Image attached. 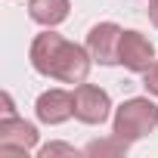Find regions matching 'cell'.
Wrapping results in <instances>:
<instances>
[{
	"label": "cell",
	"mask_w": 158,
	"mask_h": 158,
	"mask_svg": "<svg viewBox=\"0 0 158 158\" xmlns=\"http://www.w3.org/2000/svg\"><path fill=\"white\" fill-rule=\"evenodd\" d=\"M0 99H3V118H13V115H16V109H13V96H10V93H3Z\"/></svg>",
	"instance_id": "cell-13"
},
{
	"label": "cell",
	"mask_w": 158,
	"mask_h": 158,
	"mask_svg": "<svg viewBox=\"0 0 158 158\" xmlns=\"http://www.w3.org/2000/svg\"><path fill=\"white\" fill-rule=\"evenodd\" d=\"M121 65L127 71L146 74L155 65V47H152V40L146 34H139V31H124L121 34Z\"/></svg>",
	"instance_id": "cell-6"
},
{
	"label": "cell",
	"mask_w": 158,
	"mask_h": 158,
	"mask_svg": "<svg viewBox=\"0 0 158 158\" xmlns=\"http://www.w3.org/2000/svg\"><path fill=\"white\" fill-rule=\"evenodd\" d=\"M146 13H149V22L158 28V0H146Z\"/></svg>",
	"instance_id": "cell-12"
},
{
	"label": "cell",
	"mask_w": 158,
	"mask_h": 158,
	"mask_svg": "<svg viewBox=\"0 0 158 158\" xmlns=\"http://www.w3.org/2000/svg\"><path fill=\"white\" fill-rule=\"evenodd\" d=\"M112 99L96 84H77L74 87V118L81 124H102L109 118Z\"/></svg>",
	"instance_id": "cell-4"
},
{
	"label": "cell",
	"mask_w": 158,
	"mask_h": 158,
	"mask_svg": "<svg viewBox=\"0 0 158 158\" xmlns=\"http://www.w3.org/2000/svg\"><path fill=\"white\" fill-rule=\"evenodd\" d=\"M28 59L37 74L62 81V84H84L90 74V65H93V56L87 47H77L50 28L31 40Z\"/></svg>",
	"instance_id": "cell-1"
},
{
	"label": "cell",
	"mask_w": 158,
	"mask_h": 158,
	"mask_svg": "<svg viewBox=\"0 0 158 158\" xmlns=\"http://www.w3.org/2000/svg\"><path fill=\"white\" fill-rule=\"evenodd\" d=\"M158 127V106L149 96H133L124 99L115 109V121H112V133L121 136L124 143H136L143 136H149Z\"/></svg>",
	"instance_id": "cell-2"
},
{
	"label": "cell",
	"mask_w": 158,
	"mask_h": 158,
	"mask_svg": "<svg viewBox=\"0 0 158 158\" xmlns=\"http://www.w3.org/2000/svg\"><path fill=\"white\" fill-rule=\"evenodd\" d=\"M34 112H37V121H44V124H62V121L74 118V93L47 90V93L37 96Z\"/></svg>",
	"instance_id": "cell-7"
},
{
	"label": "cell",
	"mask_w": 158,
	"mask_h": 158,
	"mask_svg": "<svg viewBox=\"0 0 158 158\" xmlns=\"http://www.w3.org/2000/svg\"><path fill=\"white\" fill-rule=\"evenodd\" d=\"M127 146L130 143H124L121 136H115L112 133V139H96V143H90V146H84V155H90V158H96V155H127Z\"/></svg>",
	"instance_id": "cell-9"
},
{
	"label": "cell",
	"mask_w": 158,
	"mask_h": 158,
	"mask_svg": "<svg viewBox=\"0 0 158 158\" xmlns=\"http://www.w3.org/2000/svg\"><path fill=\"white\" fill-rule=\"evenodd\" d=\"M53 155L77 158V155H84V152H77V149H74V146H68V143H50V146H44V149H40V158H53Z\"/></svg>",
	"instance_id": "cell-10"
},
{
	"label": "cell",
	"mask_w": 158,
	"mask_h": 158,
	"mask_svg": "<svg viewBox=\"0 0 158 158\" xmlns=\"http://www.w3.org/2000/svg\"><path fill=\"white\" fill-rule=\"evenodd\" d=\"M121 34L124 28L115 22H99L87 31V50L93 62L99 65H118L121 62Z\"/></svg>",
	"instance_id": "cell-3"
},
{
	"label": "cell",
	"mask_w": 158,
	"mask_h": 158,
	"mask_svg": "<svg viewBox=\"0 0 158 158\" xmlns=\"http://www.w3.org/2000/svg\"><path fill=\"white\" fill-rule=\"evenodd\" d=\"M143 87H146L152 96H158V59H155V65L146 71V81H143Z\"/></svg>",
	"instance_id": "cell-11"
},
{
	"label": "cell",
	"mask_w": 158,
	"mask_h": 158,
	"mask_svg": "<svg viewBox=\"0 0 158 158\" xmlns=\"http://www.w3.org/2000/svg\"><path fill=\"white\" fill-rule=\"evenodd\" d=\"M68 10H71L68 0H28V16L44 28L62 25L68 19Z\"/></svg>",
	"instance_id": "cell-8"
},
{
	"label": "cell",
	"mask_w": 158,
	"mask_h": 158,
	"mask_svg": "<svg viewBox=\"0 0 158 158\" xmlns=\"http://www.w3.org/2000/svg\"><path fill=\"white\" fill-rule=\"evenodd\" d=\"M37 146V127L22 118H3L0 121V152L3 155H28Z\"/></svg>",
	"instance_id": "cell-5"
}]
</instances>
